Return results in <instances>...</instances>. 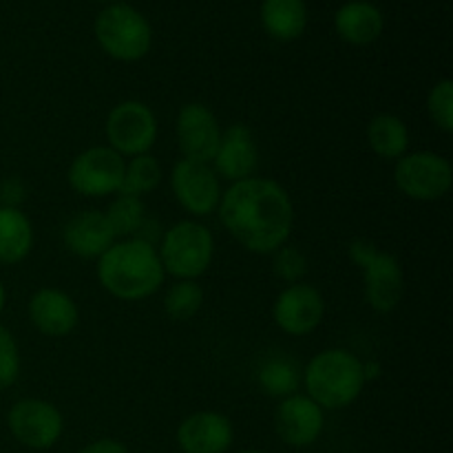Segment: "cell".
I'll list each match as a JSON object with an SVG mask.
<instances>
[{
  "instance_id": "6da1fadb",
  "label": "cell",
  "mask_w": 453,
  "mask_h": 453,
  "mask_svg": "<svg viewBox=\"0 0 453 453\" xmlns=\"http://www.w3.org/2000/svg\"><path fill=\"white\" fill-rule=\"evenodd\" d=\"M219 219L230 237L255 255H273L286 246L295 228L290 193L265 177L234 181L221 193Z\"/></svg>"
},
{
  "instance_id": "7a4b0ae2",
  "label": "cell",
  "mask_w": 453,
  "mask_h": 453,
  "mask_svg": "<svg viewBox=\"0 0 453 453\" xmlns=\"http://www.w3.org/2000/svg\"><path fill=\"white\" fill-rule=\"evenodd\" d=\"M164 273L157 248L137 237L119 239L97 259V281L119 301H144L162 288Z\"/></svg>"
},
{
  "instance_id": "3957f363",
  "label": "cell",
  "mask_w": 453,
  "mask_h": 453,
  "mask_svg": "<svg viewBox=\"0 0 453 453\" xmlns=\"http://www.w3.org/2000/svg\"><path fill=\"white\" fill-rule=\"evenodd\" d=\"M303 388L321 410H345L365 389L363 361L343 348L323 349L305 365Z\"/></svg>"
},
{
  "instance_id": "277c9868",
  "label": "cell",
  "mask_w": 453,
  "mask_h": 453,
  "mask_svg": "<svg viewBox=\"0 0 453 453\" xmlns=\"http://www.w3.org/2000/svg\"><path fill=\"white\" fill-rule=\"evenodd\" d=\"M157 255L164 273L175 277L177 281H195L211 268L215 257V237L199 221L181 219L164 230Z\"/></svg>"
},
{
  "instance_id": "5b68a950",
  "label": "cell",
  "mask_w": 453,
  "mask_h": 453,
  "mask_svg": "<svg viewBox=\"0 0 453 453\" xmlns=\"http://www.w3.org/2000/svg\"><path fill=\"white\" fill-rule=\"evenodd\" d=\"M93 31L102 51L119 62L142 60L153 44L150 22L135 7L124 3H113L102 9Z\"/></svg>"
},
{
  "instance_id": "8992f818",
  "label": "cell",
  "mask_w": 453,
  "mask_h": 453,
  "mask_svg": "<svg viewBox=\"0 0 453 453\" xmlns=\"http://www.w3.org/2000/svg\"><path fill=\"white\" fill-rule=\"evenodd\" d=\"M349 259L363 270L365 301L374 312L389 314L398 308L405 290L403 265L392 252H380L370 239H354L348 248Z\"/></svg>"
},
{
  "instance_id": "52a82bcc",
  "label": "cell",
  "mask_w": 453,
  "mask_h": 453,
  "mask_svg": "<svg viewBox=\"0 0 453 453\" xmlns=\"http://www.w3.org/2000/svg\"><path fill=\"white\" fill-rule=\"evenodd\" d=\"M451 162L434 150H416L396 159L394 184L405 197L414 202H436L451 188Z\"/></svg>"
},
{
  "instance_id": "ba28073f",
  "label": "cell",
  "mask_w": 453,
  "mask_h": 453,
  "mask_svg": "<svg viewBox=\"0 0 453 453\" xmlns=\"http://www.w3.org/2000/svg\"><path fill=\"white\" fill-rule=\"evenodd\" d=\"M106 140L124 157L144 155L157 140V118L153 109L140 100H124L106 115Z\"/></svg>"
},
{
  "instance_id": "9c48e42d",
  "label": "cell",
  "mask_w": 453,
  "mask_h": 453,
  "mask_svg": "<svg viewBox=\"0 0 453 453\" xmlns=\"http://www.w3.org/2000/svg\"><path fill=\"white\" fill-rule=\"evenodd\" d=\"M124 157L111 146H91L75 155L69 166V186L82 197L118 195L124 180Z\"/></svg>"
},
{
  "instance_id": "30bf717a",
  "label": "cell",
  "mask_w": 453,
  "mask_h": 453,
  "mask_svg": "<svg viewBox=\"0 0 453 453\" xmlns=\"http://www.w3.org/2000/svg\"><path fill=\"white\" fill-rule=\"evenodd\" d=\"M7 427L20 445L29 449H51L65 432V418L53 403L42 398H20L7 414Z\"/></svg>"
},
{
  "instance_id": "8fae6325",
  "label": "cell",
  "mask_w": 453,
  "mask_h": 453,
  "mask_svg": "<svg viewBox=\"0 0 453 453\" xmlns=\"http://www.w3.org/2000/svg\"><path fill=\"white\" fill-rule=\"evenodd\" d=\"M171 188L180 206L193 217H208L219 208L221 180L206 162L181 157L173 166Z\"/></svg>"
},
{
  "instance_id": "7c38bea8",
  "label": "cell",
  "mask_w": 453,
  "mask_h": 453,
  "mask_svg": "<svg viewBox=\"0 0 453 453\" xmlns=\"http://www.w3.org/2000/svg\"><path fill=\"white\" fill-rule=\"evenodd\" d=\"M326 317V299L310 283H292L279 292L273 305V319L279 330L290 336H308Z\"/></svg>"
},
{
  "instance_id": "4fadbf2b",
  "label": "cell",
  "mask_w": 453,
  "mask_h": 453,
  "mask_svg": "<svg viewBox=\"0 0 453 453\" xmlns=\"http://www.w3.org/2000/svg\"><path fill=\"white\" fill-rule=\"evenodd\" d=\"M177 144L186 159L211 164L221 142V124L202 102H188L180 109L175 122Z\"/></svg>"
},
{
  "instance_id": "5bb4252c",
  "label": "cell",
  "mask_w": 453,
  "mask_h": 453,
  "mask_svg": "<svg viewBox=\"0 0 453 453\" xmlns=\"http://www.w3.org/2000/svg\"><path fill=\"white\" fill-rule=\"evenodd\" d=\"M326 425L323 410L305 394L281 398L274 414V429L290 447H310L319 441Z\"/></svg>"
},
{
  "instance_id": "9a60e30c",
  "label": "cell",
  "mask_w": 453,
  "mask_h": 453,
  "mask_svg": "<svg viewBox=\"0 0 453 453\" xmlns=\"http://www.w3.org/2000/svg\"><path fill=\"white\" fill-rule=\"evenodd\" d=\"M257 166H259V146H257L255 135L246 124H233L221 133L219 149L212 157V168L219 175V180L242 181L248 177H255Z\"/></svg>"
},
{
  "instance_id": "2e32d148",
  "label": "cell",
  "mask_w": 453,
  "mask_h": 453,
  "mask_svg": "<svg viewBox=\"0 0 453 453\" xmlns=\"http://www.w3.org/2000/svg\"><path fill=\"white\" fill-rule=\"evenodd\" d=\"M27 312H29V321L34 323L35 330L49 339L69 336L80 323L78 303L71 299V295L58 290V288L35 290L27 303Z\"/></svg>"
},
{
  "instance_id": "e0dca14e",
  "label": "cell",
  "mask_w": 453,
  "mask_h": 453,
  "mask_svg": "<svg viewBox=\"0 0 453 453\" xmlns=\"http://www.w3.org/2000/svg\"><path fill=\"white\" fill-rule=\"evenodd\" d=\"M233 438V423L219 411H195L177 427V445L184 453H226Z\"/></svg>"
},
{
  "instance_id": "ac0fdd59",
  "label": "cell",
  "mask_w": 453,
  "mask_h": 453,
  "mask_svg": "<svg viewBox=\"0 0 453 453\" xmlns=\"http://www.w3.org/2000/svg\"><path fill=\"white\" fill-rule=\"evenodd\" d=\"M62 242L66 250L80 259H100L115 242L113 228L104 212L82 211L71 217L62 228Z\"/></svg>"
},
{
  "instance_id": "d6986e66",
  "label": "cell",
  "mask_w": 453,
  "mask_h": 453,
  "mask_svg": "<svg viewBox=\"0 0 453 453\" xmlns=\"http://www.w3.org/2000/svg\"><path fill=\"white\" fill-rule=\"evenodd\" d=\"M334 27L341 40H345L348 44L367 47V44L376 42L380 38L385 18L383 12L374 3H367V0H349V3L341 4L339 12H336Z\"/></svg>"
},
{
  "instance_id": "ffe728a7",
  "label": "cell",
  "mask_w": 453,
  "mask_h": 453,
  "mask_svg": "<svg viewBox=\"0 0 453 453\" xmlns=\"http://www.w3.org/2000/svg\"><path fill=\"white\" fill-rule=\"evenodd\" d=\"M259 18L270 38L292 42L301 38L308 27V7L305 0H264Z\"/></svg>"
},
{
  "instance_id": "44dd1931",
  "label": "cell",
  "mask_w": 453,
  "mask_h": 453,
  "mask_svg": "<svg viewBox=\"0 0 453 453\" xmlns=\"http://www.w3.org/2000/svg\"><path fill=\"white\" fill-rule=\"evenodd\" d=\"M34 248L31 219L13 206H0V264L16 265L29 257Z\"/></svg>"
},
{
  "instance_id": "7402d4cb",
  "label": "cell",
  "mask_w": 453,
  "mask_h": 453,
  "mask_svg": "<svg viewBox=\"0 0 453 453\" xmlns=\"http://www.w3.org/2000/svg\"><path fill=\"white\" fill-rule=\"evenodd\" d=\"M367 144L379 157L401 159L410 149V131L407 124L394 113H379L367 124Z\"/></svg>"
},
{
  "instance_id": "603a6c76",
  "label": "cell",
  "mask_w": 453,
  "mask_h": 453,
  "mask_svg": "<svg viewBox=\"0 0 453 453\" xmlns=\"http://www.w3.org/2000/svg\"><path fill=\"white\" fill-rule=\"evenodd\" d=\"M162 166H159V162L153 155H135L124 166L122 188H119L118 195H131V197L142 199L144 195L153 193L157 188L159 181H162Z\"/></svg>"
},
{
  "instance_id": "cb8c5ba5",
  "label": "cell",
  "mask_w": 453,
  "mask_h": 453,
  "mask_svg": "<svg viewBox=\"0 0 453 453\" xmlns=\"http://www.w3.org/2000/svg\"><path fill=\"white\" fill-rule=\"evenodd\" d=\"M257 380H259V388L264 389L268 396L273 398H288L292 394H296L299 389V372H296V365L288 358L277 357L270 358L261 365L259 374H257Z\"/></svg>"
},
{
  "instance_id": "d4e9b609",
  "label": "cell",
  "mask_w": 453,
  "mask_h": 453,
  "mask_svg": "<svg viewBox=\"0 0 453 453\" xmlns=\"http://www.w3.org/2000/svg\"><path fill=\"white\" fill-rule=\"evenodd\" d=\"M104 215L106 219H109L111 228H113L115 237H135L146 219L144 202H142L140 197H131V195H118V197L109 203Z\"/></svg>"
},
{
  "instance_id": "484cf974",
  "label": "cell",
  "mask_w": 453,
  "mask_h": 453,
  "mask_svg": "<svg viewBox=\"0 0 453 453\" xmlns=\"http://www.w3.org/2000/svg\"><path fill=\"white\" fill-rule=\"evenodd\" d=\"M203 288L197 281H175L164 296V312L173 321H190L203 305Z\"/></svg>"
},
{
  "instance_id": "4316f807",
  "label": "cell",
  "mask_w": 453,
  "mask_h": 453,
  "mask_svg": "<svg viewBox=\"0 0 453 453\" xmlns=\"http://www.w3.org/2000/svg\"><path fill=\"white\" fill-rule=\"evenodd\" d=\"M427 113L436 128L442 133H453V82L449 78H442L429 88L427 96Z\"/></svg>"
},
{
  "instance_id": "83f0119b",
  "label": "cell",
  "mask_w": 453,
  "mask_h": 453,
  "mask_svg": "<svg viewBox=\"0 0 453 453\" xmlns=\"http://www.w3.org/2000/svg\"><path fill=\"white\" fill-rule=\"evenodd\" d=\"M273 273L288 286L301 283L308 274V257L296 246H281L277 252H273Z\"/></svg>"
},
{
  "instance_id": "f1b7e54d",
  "label": "cell",
  "mask_w": 453,
  "mask_h": 453,
  "mask_svg": "<svg viewBox=\"0 0 453 453\" xmlns=\"http://www.w3.org/2000/svg\"><path fill=\"white\" fill-rule=\"evenodd\" d=\"M20 376V348L12 330L0 326V392L12 388Z\"/></svg>"
},
{
  "instance_id": "f546056e",
  "label": "cell",
  "mask_w": 453,
  "mask_h": 453,
  "mask_svg": "<svg viewBox=\"0 0 453 453\" xmlns=\"http://www.w3.org/2000/svg\"><path fill=\"white\" fill-rule=\"evenodd\" d=\"M25 188H22L20 180H7L3 184V188H0V199H3V203L0 206H13L18 208V203L25 199Z\"/></svg>"
},
{
  "instance_id": "4dcf8cb0",
  "label": "cell",
  "mask_w": 453,
  "mask_h": 453,
  "mask_svg": "<svg viewBox=\"0 0 453 453\" xmlns=\"http://www.w3.org/2000/svg\"><path fill=\"white\" fill-rule=\"evenodd\" d=\"M78 453H128V449L119 441H113V438H100V441L82 447Z\"/></svg>"
},
{
  "instance_id": "1f68e13d",
  "label": "cell",
  "mask_w": 453,
  "mask_h": 453,
  "mask_svg": "<svg viewBox=\"0 0 453 453\" xmlns=\"http://www.w3.org/2000/svg\"><path fill=\"white\" fill-rule=\"evenodd\" d=\"M363 374H365V383L380 379L383 376V365L379 361H363Z\"/></svg>"
},
{
  "instance_id": "d6a6232c",
  "label": "cell",
  "mask_w": 453,
  "mask_h": 453,
  "mask_svg": "<svg viewBox=\"0 0 453 453\" xmlns=\"http://www.w3.org/2000/svg\"><path fill=\"white\" fill-rule=\"evenodd\" d=\"M4 305H7V290H4L3 281H0V314H3Z\"/></svg>"
},
{
  "instance_id": "836d02e7",
  "label": "cell",
  "mask_w": 453,
  "mask_h": 453,
  "mask_svg": "<svg viewBox=\"0 0 453 453\" xmlns=\"http://www.w3.org/2000/svg\"><path fill=\"white\" fill-rule=\"evenodd\" d=\"M100 3H111V4H113V3H119V0H100Z\"/></svg>"
},
{
  "instance_id": "e575fe53",
  "label": "cell",
  "mask_w": 453,
  "mask_h": 453,
  "mask_svg": "<svg viewBox=\"0 0 453 453\" xmlns=\"http://www.w3.org/2000/svg\"><path fill=\"white\" fill-rule=\"evenodd\" d=\"M242 453H261V451H242Z\"/></svg>"
}]
</instances>
